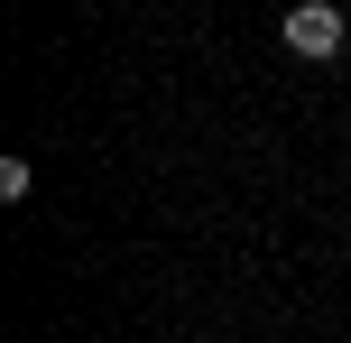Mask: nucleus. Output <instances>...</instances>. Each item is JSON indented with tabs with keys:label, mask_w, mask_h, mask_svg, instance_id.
Wrapping results in <instances>:
<instances>
[{
	"label": "nucleus",
	"mask_w": 351,
	"mask_h": 343,
	"mask_svg": "<svg viewBox=\"0 0 351 343\" xmlns=\"http://www.w3.org/2000/svg\"><path fill=\"white\" fill-rule=\"evenodd\" d=\"M278 37H287V47H296V56H342V47H351V19L333 10V0H296Z\"/></svg>",
	"instance_id": "f257e3e1"
},
{
	"label": "nucleus",
	"mask_w": 351,
	"mask_h": 343,
	"mask_svg": "<svg viewBox=\"0 0 351 343\" xmlns=\"http://www.w3.org/2000/svg\"><path fill=\"white\" fill-rule=\"evenodd\" d=\"M28 186H37V167H28V158H0V195L19 204V195H28Z\"/></svg>",
	"instance_id": "f03ea898"
}]
</instances>
